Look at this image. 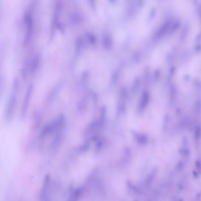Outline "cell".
Listing matches in <instances>:
<instances>
[{
	"mask_svg": "<svg viewBox=\"0 0 201 201\" xmlns=\"http://www.w3.org/2000/svg\"><path fill=\"white\" fill-rule=\"evenodd\" d=\"M82 192V189L81 188L77 189L74 192H73V195L71 196V200H75L78 199L79 197H80V195L81 194Z\"/></svg>",
	"mask_w": 201,
	"mask_h": 201,
	"instance_id": "obj_5",
	"label": "cell"
},
{
	"mask_svg": "<svg viewBox=\"0 0 201 201\" xmlns=\"http://www.w3.org/2000/svg\"><path fill=\"white\" fill-rule=\"evenodd\" d=\"M24 23L25 28L24 43L27 44L30 40L34 28V19L30 10L26 12L24 17Z\"/></svg>",
	"mask_w": 201,
	"mask_h": 201,
	"instance_id": "obj_2",
	"label": "cell"
},
{
	"mask_svg": "<svg viewBox=\"0 0 201 201\" xmlns=\"http://www.w3.org/2000/svg\"><path fill=\"white\" fill-rule=\"evenodd\" d=\"M19 86L18 80L16 79L14 82L12 92L9 97L6 110V120L9 122L12 119L15 113L17 103V92L18 91Z\"/></svg>",
	"mask_w": 201,
	"mask_h": 201,
	"instance_id": "obj_1",
	"label": "cell"
},
{
	"mask_svg": "<svg viewBox=\"0 0 201 201\" xmlns=\"http://www.w3.org/2000/svg\"><path fill=\"white\" fill-rule=\"evenodd\" d=\"M32 91V86H30L27 90L24 99L21 113V117L22 119L24 118L27 115L28 106H29L30 102V101Z\"/></svg>",
	"mask_w": 201,
	"mask_h": 201,
	"instance_id": "obj_3",
	"label": "cell"
},
{
	"mask_svg": "<svg viewBox=\"0 0 201 201\" xmlns=\"http://www.w3.org/2000/svg\"><path fill=\"white\" fill-rule=\"evenodd\" d=\"M50 183V177L49 175L45 177L42 188L40 191V197L41 200H46L48 198V188Z\"/></svg>",
	"mask_w": 201,
	"mask_h": 201,
	"instance_id": "obj_4",
	"label": "cell"
}]
</instances>
